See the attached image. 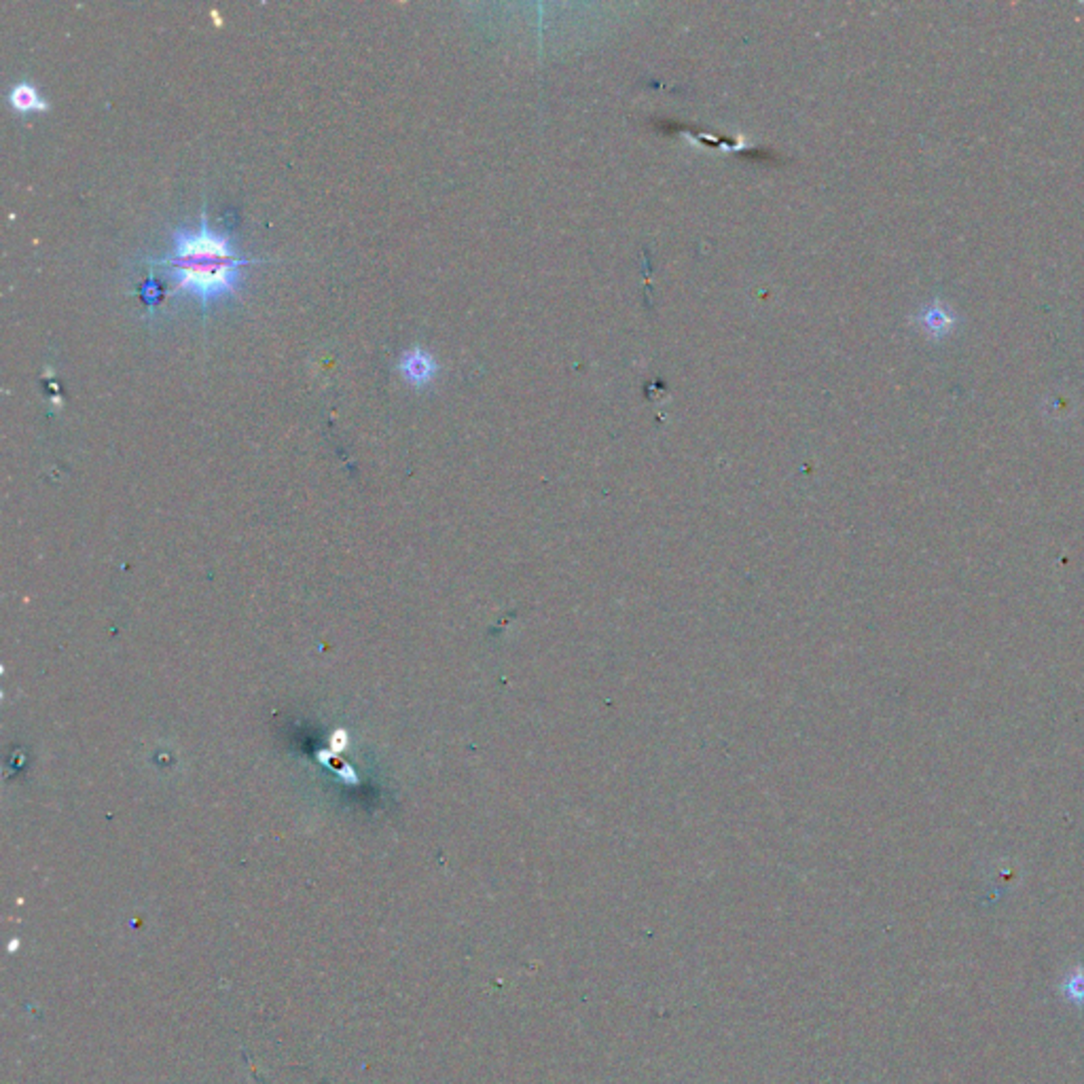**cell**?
Instances as JSON below:
<instances>
[{"label": "cell", "instance_id": "6da1fadb", "mask_svg": "<svg viewBox=\"0 0 1084 1084\" xmlns=\"http://www.w3.org/2000/svg\"><path fill=\"white\" fill-rule=\"evenodd\" d=\"M148 263L170 274L172 296L189 293L208 307L212 301L236 295L240 288L242 267L255 266L256 261L237 253L229 236L212 231L204 212L196 231L178 229L172 237L170 253L164 259Z\"/></svg>", "mask_w": 1084, "mask_h": 1084}, {"label": "cell", "instance_id": "7a4b0ae2", "mask_svg": "<svg viewBox=\"0 0 1084 1084\" xmlns=\"http://www.w3.org/2000/svg\"><path fill=\"white\" fill-rule=\"evenodd\" d=\"M398 371L403 373V377L411 386L422 388V386H426L435 377L437 363L432 360L428 352L419 350V347H411V350L403 352L401 360H398Z\"/></svg>", "mask_w": 1084, "mask_h": 1084}, {"label": "cell", "instance_id": "3957f363", "mask_svg": "<svg viewBox=\"0 0 1084 1084\" xmlns=\"http://www.w3.org/2000/svg\"><path fill=\"white\" fill-rule=\"evenodd\" d=\"M9 105L13 111L22 113V115H28V113H38V111H47L49 105L45 102V98L41 94H38V89L35 85H30V83H17V85L11 87L9 92Z\"/></svg>", "mask_w": 1084, "mask_h": 1084}, {"label": "cell", "instance_id": "277c9868", "mask_svg": "<svg viewBox=\"0 0 1084 1084\" xmlns=\"http://www.w3.org/2000/svg\"><path fill=\"white\" fill-rule=\"evenodd\" d=\"M921 326H924L930 335H940V333L948 331V326H951V318H948V314L943 307L934 306V307H928L924 316H921Z\"/></svg>", "mask_w": 1084, "mask_h": 1084}, {"label": "cell", "instance_id": "5b68a950", "mask_svg": "<svg viewBox=\"0 0 1084 1084\" xmlns=\"http://www.w3.org/2000/svg\"><path fill=\"white\" fill-rule=\"evenodd\" d=\"M142 296H145V301H146L148 307L157 306V301H159V296H161V288L157 286V282L148 280L145 284V286H142Z\"/></svg>", "mask_w": 1084, "mask_h": 1084}, {"label": "cell", "instance_id": "8992f818", "mask_svg": "<svg viewBox=\"0 0 1084 1084\" xmlns=\"http://www.w3.org/2000/svg\"><path fill=\"white\" fill-rule=\"evenodd\" d=\"M1069 993H1072L1076 999H1084V974L1082 972L1079 974V977H1074L1072 980H1069Z\"/></svg>", "mask_w": 1084, "mask_h": 1084}]
</instances>
